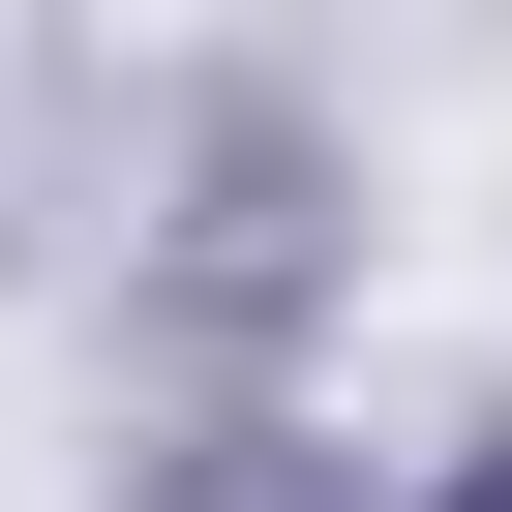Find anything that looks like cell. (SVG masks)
<instances>
[{"label": "cell", "instance_id": "6da1fadb", "mask_svg": "<svg viewBox=\"0 0 512 512\" xmlns=\"http://www.w3.org/2000/svg\"><path fill=\"white\" fill-rule=\"evenodd\" d=\"M482 512H512V482H482Z\"/></svg>", "mask_w": 512, "mask_h": 512}]
</instances>
